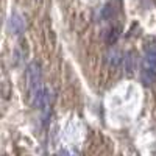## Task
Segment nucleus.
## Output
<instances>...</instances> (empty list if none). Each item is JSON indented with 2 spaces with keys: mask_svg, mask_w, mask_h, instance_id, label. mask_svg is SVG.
Wrapping results in <instances>:
<instances>
[{
  "mask_svg": "<svg viewBox=\"0 0 156 156\" xmlns=\"http://www.w3.org/2000/svg\"><path fill=\"white\" fill-rule=\"evenodd\" d=\"M140 70H142V80H144L145 84H151L156 80V48L154 47H148L145 50L144 56H142Z\"/></svg>",
  "mask_w": 156,
  "mask_h": 156,
  "instance_id": "2",
  "label": "nucleus"
},
{
  "mask_svg": "<svg viewBox=\"0 0 156 156\" xmlns=\"http://www.w3.org/2000/svg\"><path fill=\"white\" fill-rule=\"evenodd\" d=\"M25 28H27V23H25V19L17 14V12H14L12 16H9L8 19V30L12 33V34H16V36H20Z\"/></svg>",
  "mask_w": 156,
  "mask_h": 156,
  "instance_id": "3",
  "label": "nucleus"
},
{
  "mask_svg": "<svg viewBox=\"0 0 156 156\" xmlns=\"http://www.w3.org/2000/svg\"><path fill=\"white\" fill-rule=\"evenodd\" d=\"M27 86H28V94L33 106L37 108L41 112L47 114L50 108V92L42 83V70L39 62L33 61L27 67Z\"/></svg>",
  "mask_w": 156,
  "mask_h": 156,
  "instance_id": "1",
  "label": "nucleus"
},
{
  "mask_svg": "<svg viewBox=\"0 0 156 156\" xmlns=\"http://www.w3.org/2000/svg\"><path fill=\"white\" fill-rule=\"evenodd\" d=\"M56 156H78V154L73 153V151H69V150H62V151H59Z\"/></svg>",
  "mask_w": 156,
  "mask_h": 156,
  "instance_id": "4",
  "label": "nucleus"
}]
</instances>
